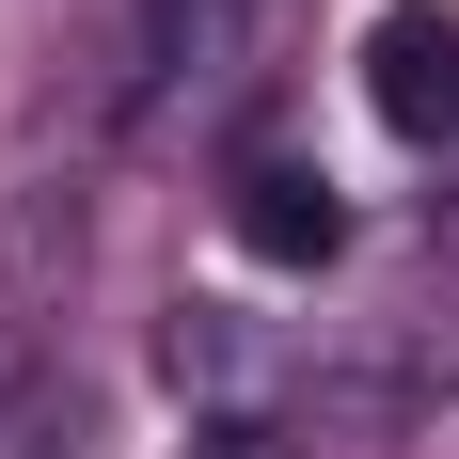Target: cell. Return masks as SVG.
<instances>
[{
  "mask_svg": "<svg viewBox=\"0 0 459 459\" xmlns=\"http://www.w3.org/2000/svg\"><path fill=\"white\" fill-rule=\"evenodd\" d=\"M270 0H127V64H111V111L159 127V111H206V95L254 64Z\"/></svg>",
  "mask_w": 459,
  "mask_h": 459,
  "instance_id": "1",
  "label": "cell"
},
{
  "mask_svg": "<svg viewBox=\"0 0 459 459\" xmlns=\"http://www.w3.org/2000/svg\"><path fill=\"white\" fill-rule=\"evenodd\" d=\"M365 95H380L396 143H459V16L444 0H396L365 32Z\"/></svg>",
  "mask_w": 459,
  "mask_h": 459,
  "instance_id": "2",
  "label": "cell"
},
{
  "mask_svg": "<svg viewBox=\"0 0 459 459\" xmlns=\"http://www.w3.org/2000/svg\"><path fill=\"white\" fill-rule=\"evenodd\" d=\"M222 238L254 270H333V254H349V206H333V175H301V159H238Z\"/></svg>",
  "mask_w": 459,
  "mask_h": 459,
  "instance_id": "3",
  "label": "cell"
},
{
  "mask_svg": "<svg viewBox=\"0 0 459 459\" xmlns=\"http://www.w3.org/2000/svg\"><path fill=\"white\" fill-rule=\"evenodd\" d=\"M64 254H80V206H64V190H16V206H0V396H16V380H32V349H48Z\"/></svg>",
  "mask_w": 459,
  "mask_h": 459,
  "instance_id": "4",
  "label": "cell"
},
{
  "mask_svg": "<svg viewBox=\"0 0 459 459\" xmlns=\"http://www.w3.org/2000/svg\"><path fill=\"white\" fill-rule=\"evenodd\" d=\"M190 459H301V444H285L270 412H206V428H190Z\"/></svg>",
  "mask_w": 459,
  "mask_h": 459,
  "instance_id": "5",
  "label": "cell"
}]
</instances>
